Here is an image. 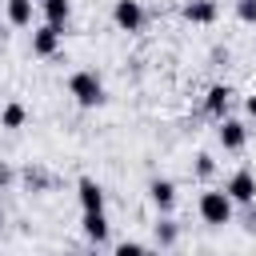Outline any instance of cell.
Here are the masks:
<instances>
[{
    "instance_id": "7a4b0ae2",
    "label": "cell",
    "mask_w": 256,
    "mask_h": 256,
    "mask_svg": "<svg viewBox=\"0 0 256 256\" xmlns=\"http://www.w3.org/2000/svg\"><path fill=\"white\" fill-rule=\"evenodd\" d=\"M68 92L76 96V104L80 108H96V104H104V80L96 76V72H72V80H68Z\"/></svg>"
},
{
    "instance_id": "7c38bea8",
    "label": "cell",
    "mask_w": 256,
    "mask_h": 256,
    "mask_svg": "<svg viewBox=\"0 0 256 256\" xmlns=\"http://www.w3.org/2000/svg\"><path fill=\"white\" fill-rule=\"evenodd\" d=\"M40 8H44V20L56 24V28H64L68 16H72V4L68 0H40Z\"/></svg>"
},
{
    "instance_id": "e0dca14e",
    "label": "cell",
    "mask_w": 256,
    "mask_h": 256,
    "mask_svg": "<svg viewBox=\"0 0 256 256\" xmlns=\"http://www.w3.org/2000/svg\"><path fill=\"white\" fill-rule=\"evenodd\" d=\"M236 16L244 24H256V0H236Z\"/></svg>"
},
{
    "instance_id": "5bb4252c",
    "label": "cell",
    "mask_w": 256,
    "mask_h": 256,
    "mask_svg": "<svg viewBox=\"0 0 256 256\" xmlns=\"http://www.w3.org/2000/svg\"><path fill=\"white\" fill-rule=\"evenodd\" d=\"M176 240H180V224L164 212V220H156V244H160V248H172Z\"/></svg>"
},
{
    "instance_id": "4fadbf2b",
    "label": "cell",
    "mask_w": 256,
    "mask_h": 256,
    "mask_svg": "<svg viewBox=\"0 0 256 256\" xmlns=\"http://www.w3.org/2000/svg\"><path fill=\"white\" fill-rule=\"evenodd\" d=\"M24 120H28V108L24 104H4V112H0V128H8V132H16V128H24Z\"/></svg>"
},
{
    "instance_id": "ac0fdd59",
    "label": "cell",
    "mask_w": 256,
    "mask_h": 256,
    "mask_svg": "<svg viewBox=\"0 0 256 256\" xmlns=\"http://www.w3.org/2000/svg\"><path fill=\"white\" fill-rule=\"evenodd\" d=\"M148 244H140V240H124V244H116V252L120 256H136V252H144Z\"/></svg>"
},
{
    "instance_id": "8992f818",
    "label": "cell",
    "mask_w": 256,
    "mask_h": 256,
    "mask_svg": "<svg viewBox=\"0 0 256 256\" xmlns=\"http://www.w3.org/2000/svg\"><path fill=\"white\" fill-rule=\"evenodd\" d=\"M60 32H64V28H56V24L44 20V24L32 32V52H36V56H56V48H60Z\"/></svg>"
},
{
    "instance_id": "30bf717a",
    "label": "cell",
    "mask_w": 256,
    "mask_h": 256,
    "mask_svg": "<svg viewBox=\"0 0 256 256\" xmlns=\"http://www.w3.org/2000/svg\"><path fill=\"white\" fill-rule=\"evenodd\" d=\"M76 200H80V208H84V212H92V208H104V188H100L92 176H84V180L76 184Z\"/></svg>"
},
{
    "instance_id": "9a60e30c",
    "label": "cell",
    "mask_w": 256,
    "mask_h": 256,
    "mask_svg": "<svg viewBox=\"0 0 256 256\" xmlns=\"http://www.w3.org/2000/svg\"><path fill=\"white\" fill-rule=\"evenodd\" d=\"M8 20L16 28H28L32 24V0H8Z\"/></svg>"
},
{
    "instance_id": "5b68a950",
    "label": "cell",
    "mask_w": 256,
    "mask_h": 256,
    "mask_svg": "<svg viewBox=\"0 0 256 256\" xmlns=\"http://www.w3.org/2000/svg\"><path fill=\"white\" fill-rule=\"evenodd\" d=\"M220 144H224V152H240V148L248 144V124L224 116V120H220Z\"/></svg>"
},
{
    "instance_id": "ffe728a7",
    "label": "cell",
    "mask_w": 256,
    "mask_h": 256,
    "mask_svg": "<svg viewBox=\"0 0 256 256\" xmlns=\"http://www.w3.org/2000/svg\"><path fill=\"white\" fill-rule=\"evenodd\" d=\"M244 108H248V116L256 120V96H248V100H244Z\"/></svg>"
},
{
    "instance_id": "9c48e42d",
    "label": "cell",
    "mask_w": 256,
    "mask_h": 256,
    "mask_svg": "<svg viewBox=\"0 0 256 256\" xmlns=\"http://www.w3.org/2000/svg\"><path fill=\"white\" fill-rule=\"evenodd\" d=\"M80 228H84V236H88L92 244H108V216H104V208H92V212H84Z\"/></svg>"
},
{
    "instance_id": "d6986e66",
    "label": "cell",
    "mask_w": 256,
    "mask_h": 256,
    "mask_svg": "<svg viewBox=\"0 0 256 256\" xmlns=\"http://www.w3.org/2000/svg\"><path fill=\"white\" fill-rule=\"evenodd\" d=\"M244 228H248V232H256V212H248V216H244Z\"/></svg>"
},
{
    "instance_id": "2e32d148",
    "label": "cell",
    "mask_w": 256,
    "mask_h": 256,
    "mask_svg": "<svg viewBox=\"0 0 256 256\" xmlns=\"http://www.w3.org/2000/svg\"><path fill=\"white\" fill-rule=\"evenodd\" d=\"M192 172H196V176H200V180H208V176H212V172H216V160H212V156H208V152H200V156H196V164H192Z\"/></svg>"
},
{
    "instance_id": "7402d4cb",
    "label": "cell",
    "mask_w": 256,
    "mask_h": 256,
    "mask_svg": "<svg viewBox=\"0 0 256 256\" xmlns=\"http://www.w3.org/2000/svg\"><path fill=\"white\" fill-rule=\"evenodd\" d=\"M0 224H4V208H0Z\"/></svg>"
},
{
    "instance_id": "8fae6325",
    "label": "cell",
    "mask_w": 256,
    "mask_h": 256,
    "mask_svg": "<svg viewBox=\"0 0 256 256\" xmlns=\"http://www.w3.org/2000/svg\"><path fill=\"white\" fill-rule=\"evenodd\" d=\"M216 16H220L216 0H188V4H184V20H188V24H212Z\"/></svg>"
},
{
    "instance_id": "6da1fadb",
    "label": "cell",
    "mask_w": 256,
    "mask_h": 256,
    "mask_svg": "<svg viewBox=\"0 0 256 256\" xmlns=\"http://www.w3.org/2000/svg\"><path fill=\"white\" fill-rule=\"evenodd\" d=\"M196 212H200V220H204V224H212V228H224V224L232 220L236 204H232V196H228L224 188H208V192H200V200H196Z\"/></svg>"
},
{
    "instance_id": "ba28073f",
    "label": "cell",
    "mask_w": 256,
    "mask_h": 256,
    "mask_svg": "<svg viewBox=\"0 0 256 256\" xmlns=\"http://www.w3.org/2000/svg\"><path fill=\"white\" fill-rule=\"evenodd\" d=\"M148 200L156 204V212H172V204H176V184L164 180V176H156V180L148 184Z\"/></svg>"
},
{
    "instance_id": "277c9868",
    "label": "cell",
    "mask_w": 256,
    "mask_h": 256,
    "mask_svg": "<svg viewBox=\"0 0 256 256\" xmlns=\"http://www.w3.org/2000/svg\"><path fill=\"white\" fill-rule=\"evenodd\" d=\"M112 20H116L120 32H140V28H144V4H140V0H116Z\"/></svg>"
},
{
    "instance_id": "52a82bcc",
    "label": "cell",
    "mask_w": 256,
    "mask_h": 256,
    "mask_svg": "<svg viewBox=\"0 0 256 256\" xmlns=\"http://www.w3.org/2000/svg\"><path fill=\"white\" fill-rule=\"evenodd\" d=\"M228 108H232V88H228V84H212L208 96H204V112L216 116V120H224Z\"/></svg>"
},
{
    "instance_id": "44dd1931",
    "label": "cell",
    "mask_w": 256,
    "mask_h": 256,
    "mask_svg": "<svg viewBox=\"0 0 256 256\" xmlns=\"http://www.w3.org/2000/svg\"><path fill=\"white\" fill-rule=\"evenodd\" d=\"M8 180H12V172H8V164H0V188H4Z\"/></svg>"
},
{
    "instance_id": "3957f363",
    "label": "cell",
    "mask_w": 256,
    "mask_h": 256,
    "mask_svg": "<svg viewBox=\"0 0 256 256\" xmlns=\"http://www.w3.org/2000/svg\"><path fill=\"white\" fill-rule=\"evenodd\" d=\"M224 192L232 196V204H240V208H252V204H256V172H252V168H236V172L228 176Z\"/></svg>"
}]
</instances>
